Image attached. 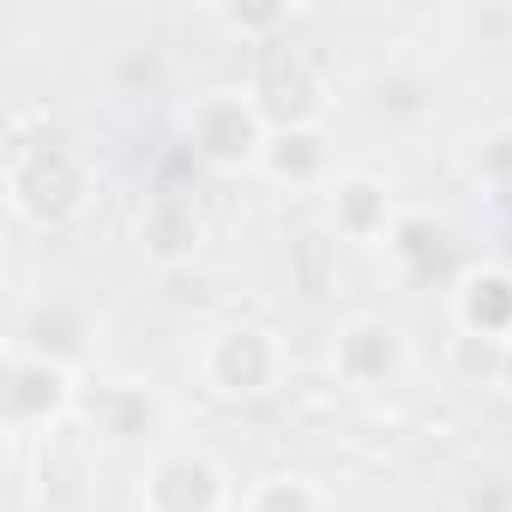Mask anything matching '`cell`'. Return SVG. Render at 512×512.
I'll return each mask as SVG.
<instances>
[{"label":"cell","instance_id":"obj_1","mask_svg":"<svg viewBox=\"0 0 512 512\" xmlns=\"http://www.w3.org/2000/svg\"><path fill=\"white\" fill-rule=\"evenodd\" d=\"M7 187H13V205L31 217V223H67V217H79L85 211V199H91V175H85V163L67 151V145H13V157H7Z\"/></svg>","mask_w":512,"mask_h":512},{"label":"cell","instance_id":"obj_2","mask_svg":"<svg viewBox=\"0 0 512 512\" xmlns=\"http://www.w3.org/2000/svg\"><path fill=\"white\" fill-rule=\"evenodd\" d=\"M272 139V121L266 109L241 97V91H211L187 109V145L193 157H205L211 169H241V163H260Z\"/></svg>","mask_w":512,"mask_h":512},{"label":"cell","instance_id":"obj_3","mask_svg":"<svg viewBox=\"0 0 512 512\" xmlns=\"http://www.w3.org/2000/svg\"><path fill=\"white\" fill-rule=\"evenodd\" d=\"M278 374H284V350L266 326H223L205 344V380L223 398H260L278 386Z\"/></svg>","mask_w":512,"mask_h":512},{"label":"cell","instance_id":"obj_4","mask_svg":"<svg viewBox=\"0 0 512 512\" xmlns=\"http://www.w3.org/2000/svg\"><path fill=\"white\" fill-rule=\"evenodd\" d=\"M229 482L199 452H169L145 476V512H223Z\"/></svg>","mask_w":512,"mask_h":512},{"label":"cell","instance_id":"obj_5","mask_svg":"<svg viewBox=\"0 0 512 512\" xmlns=\"http://www.w3.org/2000/svg\"><path fill=\"white\" fill-rule=\"evenodd\" d=\"M199 241H205V211H199V199L193 193H181V187H157L151 199H145V211H139V247L151 253L157 266H187L193 253H199Z\"/></svg>","mask_w":512,"mask_h":512},{"label":"cell","instance_id":"obj_6","mask_svg":"<svg viewBox=\"0 0 512 512\" xmlns=\"http://www.w3.org/2000/svg\"><path fill=\"white\" fill-rule=\"evenodd\" d=\"M253 103H260L266 121H278V127H314V115L326 103V85H320V73H314L308 55L278 49L260 67V91H253Z\"/></svg>","mask_w":512,"mask_h":512},{"label":"cell","instance_id":"obj_7","mask_svg":"<svg viewBox=\"0 0 512 512\" xmlns=\"http://www.w3.org/2000/svg\"><path fill=\"white\" fill-rule=\"evenodd\" d=\"M398 332L386 320H350L332 344V368L344 386H386L398 374Z\"/></svg>","mask_w":512,"mask_h":512},{"label":"cell","instance_id":"obj_8","mask_svg":"<svg viewBox=\"0 0 512 512\" xmlns=\"http://www.w3.org/2000/svg\"><path fill=\"white\" fill-rule=\"evenodd\" d=\"M91 422H97V434H109L121 446H139V440H151L163 428V398L151 386L121 380V386H103L91 398Z\"/></svg>","mask_w":512,"mask_h":512},{"label":"cell","instance_id":"obj_9","mask_svg":"<svg viewBox=\"0 0 512 512\" xmlns=\"http://www.w3.org/2000/svg\"><path fill=\"white\" fill-rule=\"evenodd\" d=\"M67 404H73V374H67L61 362L37 356V362H19V368H13L7 410H13L19 428H31V422H55Z\"/></svg>","mask_w":512,"mask_h":512},{"label":"cell","instance_id":"obj_10","mask_svg":"<svg viewBox=\"0 0 512 512\" xmlns=\"http://www.w3.org/2000/svg\"><path fill=\"white\" fill-rule=\"evenodd\" d=\"M458 326L470 338L512 344V278L506 272H470L458 284Z\"/></svg>","mask_w":512,"mask_h":512},{"label":"cell","instance_id":"obj_11","mask_svg":"<svg viewBox=\"0 0 512 512\" xmlns=\"http://www.w3.org/2000/svg\"><path fill=\"white\" fill-rule=\"evenodd\" d=\"M332 223L344 241H380L392 229V193L374 175H350L332 187Z\"/></svg>","mask_w":512,"mask_h":512},{"label":"cell","instance_id":"obj_12","mask_svg":"<svg viewBox=\"0 0 512 512\" xmlns=\"http://www.w3.org/2000/svg\"><path fill=\"white\" fill-rule=\"evenodd\" d=\"M260 169L272 181H290V187H314L326 175V139L320 127H272L266 151H260Z\"/></svg>","mask_w":512,"mask_h":512},{"label":"cell","instance_id":"obj_13","mask_svg":"<svg viewBox=\"0 0 512 512\" xmlns=\"http://www.w3.org/2000/svg\"><path fill=\"white\" fill-rule=\"evenodd\" d=\"M247 512H326V500L302 476H272L247 494Z\"/></svg>","mask_w":512,"mask_h":512},{"label":"cell","instance_id":"obj_14","mask_svg":"<svg viewBox=\"0 0 512 512\" xmlns=\"http://www.w3.org/2000/svg\"><path fill=\"white\" fill-rule=\"evenodd\" d=\"M398 253H404L416 272H428V266H446V260H452V241H446L440 223L410 217V223H398Z\"/></svg>","mask_w":512,"mask_h":512},{"label":"cell","instance_id":"obj_15","mask_svg":"<svg viewBox=\"0 0 512 512\" xmlns=\"http://www.w3.org/2000/svg\"><path fill=\"white\" fill-rule=\"evenodd\" d=\"M476 175L494 187H512V127H500L476 145Z\"/></svg>","mask_w":512,"mask_h":512},{"label":"cell","instance_id":"obj_16","mask_svg":"<svg viewBox=\"0 0 512 512\" xmlns=\"http://www.w3.org/2000/svg\"><path fill=\"white\" fill-rule=\"evenodd\" d=\"M290 13L284 7H229L223 13V25H235V31H278Z\"/></svg>","mask_w":512,"mask_h":512},{"label":"cell","instance_id":"obj_17","mask_svg":"<svg viewBox=\"0 0 512 512\" xmlns=\"http://www.w3.org/2000/svg\"><path fill=\"white\" fill-rule=\"evenodd\" d=\"M500 386H512V344H506V368H500Z\"/></svg>","mask_w":512,"mask_h":512}]
</instances>
